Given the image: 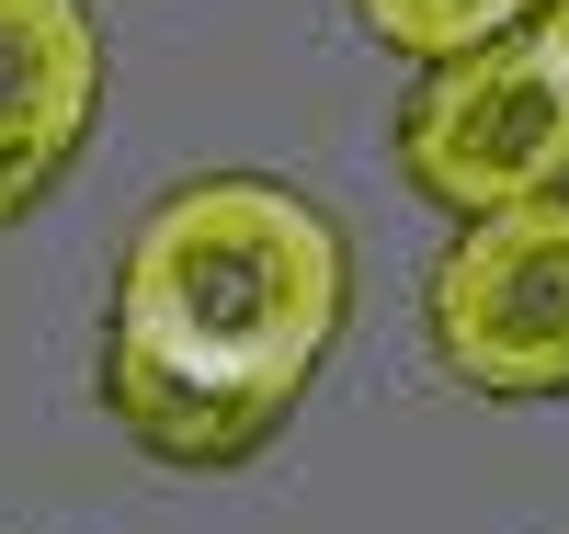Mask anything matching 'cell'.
Masks as SVG:
<instances>
[{"instance_id":"1","label":"cell","mask_w":569,"mask_h":534,"mask_svg":"<svg viewBox=\"0 0 569 534\" xmlns=\"http://www.w3.org/2000/svg\"><path fill=\"white\" fill-rule=\"evenodd\" d=\"M353 251L297 182L194 171L137 216L103 308V421L171 477H228L342 342Z\"/></svg>"},{"instance_id":"2","label":"cell","mask_w":569,"mask_h":534,"mask_svg":"<svg viewBox=\"0 0 569 534\" xmlns=\"http://www.w3.org/2000/svg\"><path fill=\"white\" fill-rule=\"evenodd\" d=\"M388 149H399V182L445 216H501L525 193H558L569 182V80L536 46V23L467 46V58H433L410 80Z\"/></svg>"},{"instance_id":"3","label":"cell","mask_w":569,"mask_h":534,"mask_svg":"<svg viewBox=\"0 0 569 534\" xmlns=\"http://www.w3.org/2000/svg\"><path fill=\"white\" fill-rule=\"evenodd\" d=\"M421 330L479 399H569V182L501 216H456L421 273Z\"/></svg>"},{"instance_id":"4","label":"cell","mask_w":569,"mask_h":534,"mask_svg":"<svg viewBox=\"0 0 569 534\" xmlns=\"http://www.w3.org/2000/svg\"><path fill=\"white\" fill-rule=\"evenodd\" d=\"M91 114H103L91 0H0V228L69 182Z\"/></svg>"},{"instance_id":"5","label":"cell","mask_w":569,"mask_h":534,"mask_svg":"<svg viewBox=\"0 0 569 534\" xmlns=\"http://www.w3.org/2000/svg\"><path fill=\"white\" fill-rule=\"evenodd\" d=\"M536 12L547 0H353V23L388 46V58H410V69L467 58V46H490V34H525Z\"/></svg>"},{"instance_id":"6","label":"cell","mask_w":569,"mask_h":534,"mask_svg":"<svg viewBox=\"0 0 569 534\" xmlns=\"http://www.w3.org/2000/svg\"><path fill=\"white\" fill-rule=\"evenodd\" d=\"M536 46L558 58V80H569V0H547V12H536Z\"/></svg>"}]
</instances>
